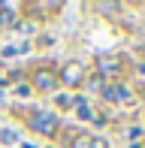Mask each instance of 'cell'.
<instances>
[{
    "label": "cell",
    "mask_w": 145,
    "mask_h": 148,
    "mask_svg": "<svg viewBox=\"0 0 145 148\" xmlns=\"http://www.w3.org/2000/svg\"><path fill=\"white\" fill-rule=\"evenodd\" d=\"M0 24H6V27H9V24H15V12H12L9 6H3V9H0Z\"/></svg>",
    "instance_id": "cell-5"
},
{
    "label": "cell",
    "mask_w": 145,
    "mask_h": 148,
    "mask_svg": "<svg viewBox=\"0 0 145 148\" xmlns=\"http://www.w3.org/2000/svg\"><path fill=\"white\" fill-rule=\"evenodd\" d=\"M79 118H85V121H91V118H94V115H91V109H85V106H82V109H79Z\"/></svg>",
    "instance_id": "cell-10"
},
{
    "label": "cell",
    "mask_w": 145,
    "mask_h": 148,
    "mask_svg": "<svg viewBox=\"0 0 145 148\" xmlns=\"http://www.w3.org/2000/svg\"><path fill=\"white\" fill-rule=\"evenodd\" d=\"M0 139H3V142H15V133L6 130V133H0Z\"/></svg>",
    "instance_id": "cell-9"
},
{
    "label": "cell",
    "mask_w": 145,
    "mask_h": 148,
    "mask_svg": "<svg viewBox=\"0 0 145 148\" xmlns=\"http://www.w3.org/2000/svg\"><path fill=\"white\" fill-rule=\"evenodd\" d=\"M72 148H91V136H88V133H76Z\"/></svg>",
    "instance_id": "cell-6"
},
{
    "label": "cell",
    "mask_w": 145,
    "mask_h": 148,
    "mask_svg": "<svg viewBox=\"0 0 145 148\" xmlns=\"http://www.w3.org/2000/svg\"><path fill=\"white\" fill-rule=\"evenodd\" d=\"M34 130H39V133H45V136H51V133L57 130V115L55 112H45V109H36L34 115H30V121H27Z\"/></svg>",
    "instance_id": "cell-1"
},
{
    "label": "cell",
    "mask_w": 145,
    "mask_h": 148,
    "mask_svg": "<svg viewBox=\"0 0 145 148\" xmlns=\"http://www.w3.org/2000/svg\"><path fill=\"white\" fill-rule=\"evenodd\" d=\"M118 70H121V64H118L115 58H100V60H97V73H100V79L103 76H115Z\"/></svg>",
    "instance_id": "cell-4"
},
{
    "label": "cell",
    "mask_w": 145,
    "mask_h": 148,
    "mask_svg": "<svg viewBox=\"0 0 145 148\" xmlns=\"http://www.w3.org/2000/svg\"><path fill=\"white\" fill-rule=\"evenodd\" d=\"M57 85H61V79H57V73L49 70V66H42V70L34 73V88H39V91H55Z\"/></svg>",
    "instance_id": "cell-2"
},
{
    "label": "cell",
    "mask_w": 145,
    "mask_h": 148,
    "mask_svg": "<svg viewBox=\"0 0 145 148\" xmlns=\"http://www.w3.org/2000/svg\"><path fill=\"white\" fill-rule=\"evenodd\" d=\"M0 9H3V3H0Z\"/></svg>",
    "instance_id": "cell-11"
},
{
    "label": "cell",
    "mask_w": 145,
    "mask_h": 148,
    "mask_svg": "<svg viewBox=\"0 0 145 148\" xmlns=\"http://www.w3.org/2000/svg\"><path fill=\"white\" fill-rule=\"evenodd\" d=\"M57 79H61V82H67L70 88H76V85L82 82V66H79L76 60H72V64H64V73H61Z\"/></svg>",
    "instance_id": "cell-3"
},
{
    "label": "cell",
    "mask_w": 145,
    "mask_h": 148,
    "mask_svg": "<svg viewBox=\"0 0 145 148\" xmlns=\"http://www.w3.org/2000/svg\"><path fill=\"white\" fill-rule=\"evenodd\" d=\"M97 9H100V12H118L121 6H118V3H97Z\"/></svg>",
    "instance_id": "cell-7"
},
{
    "label": "cell",
    "mask_w": 145,
    "mask_h": 148,
    "mask_svg": "<svg viewBox=\"0 0 145 148\" xmlns=\"http://www.w3.org/2000/svg\"><path fill=\"white\" fill-rule=\"evenodd\" d=\"M91 148H109V145H106L103 136H91Z\"/></svg>",
    "instance_id": "cell-8"
}]
</instances>
